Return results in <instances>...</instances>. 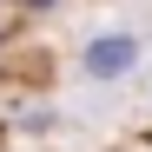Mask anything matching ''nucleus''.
<instances>
[{
	"label": "nucleus",
	"instance_id": "obj_1",
	"mask_svg": "<svg viewBox=\"0 0 152 152\" xmlns=\"http://www.w3.org/2000/svg\"><path fill=\"white\" fill-rule=\"evenodd\" d=\"M132 60H139V40L132 33H99L86 46V73H93V80H126Z\"/></svg>",
	"mask_w": 152,
	"mask_h": 152
},
{
	"label": "nucleus",
	"instance_id": "obj_2",
	"mask_svg": "<svg viewBox=\"0 0 152 152\" xmlns=\"http://www.w3.org/2000/svg\"><path fill=\"white\" fill-rule=\"evenodd\" d=\"M0 46H7V13H0Z\"/></svg>",
	"mask_w": 152,
	"mask_h": 152
},
{
	"label": "nucleus",
	"instance_id": "obj_3",
	"mask_svg": "<svg viewBox=\"0 0 152 152\" xmlns=\"http://www.w3.org/2000/svg\"><path fill=\"white\" fill-rule=\"evenodd\" d=\"M27 7H53V0H27Z\"/></svg>",
	"mask_w": 152,
	"mask_h": 152
}]
</instances>
